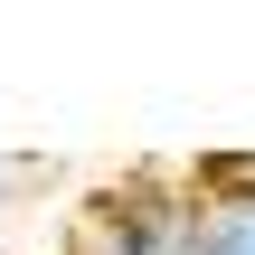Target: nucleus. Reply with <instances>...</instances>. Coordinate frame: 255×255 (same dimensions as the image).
Wrapping results in <instances>:
<instances>
[{"label": "nucleus", "instance_id": "obj_1", "mask_svg": "<svg viewBox=\"0 0 255 255\" xmlns=\"http://www.w3.org/2000/svg\"><path fill=\"white\" fill-rule=\"evenodd\" d=\"M189 237H199V189L142 170V180L104 189V199L85 208L76 255H189Z\"/></svg>", "mask_w": 255, "mask_h": 255}, {"label": "nucleus", "instance_id": "obj_2", "mask_svg": "<svg viewBox=\"0 0 255 255\" xmlns=\"http://www.w3.org/2000/svg\"><path fill=\"white\" fill-rule=\"evenodd\" d=\"M189 255H255V170H218V189H199Z\"/></svg>", "mask_w": 255, "mask_h": 255}]
</instances>
